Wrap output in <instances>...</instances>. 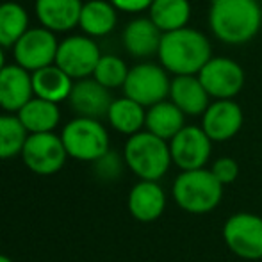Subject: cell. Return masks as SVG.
<instances>
[{
    "label": "cell",
    "mask_w": 262,
    "mask_h": 262,
    "mask_svg": "<svg viewBox=\"0 0 262 262\" xmlns=\"http://www.w3.org/2000/svg\"><path fill=\"white\" fill-rule=\"evenodd\" d=\"M243 111L234 100H216L202 118V128L210 141H228L243 127Z\"/></svg>",
    "instance_id": "cell-13"
},
{
    "label": "cell",
    "mask_w": 262,
    "mask_h": 262,
    "mask_svg": "<svg viewBox=\"0 0 262 262\" xmlns=\"http://www.w3.org/2000/svg\"><path fill=\"white\" fill-rule=\"evenodd\" d=\"M79 25L91 36L109 34L116 25L114 6L104 2V0H91V2L84 4Z\"/></svg>",
    "instance_id": "cell-25"
},
{
    "label": "cell",
    "mask_w": 262,
    "mask_h": 262,
    "mask_svg": "<svg viewBox=\"0 0 262 262\" xmlns=\"http://www.w3.org/2000/svg\"><path fill=\"white\" fill-rule=\"evenodd\" d=\"M93 164H95V173H97V177L100 180H105V182L120 179L121 173H123V166H127L123 159L118 156L116 152H111V150L104 157L95 161Z\"/></svg>",
    "instance_id": "cell-29"
},
{
    "label": "cell",
    "mask_w": 262,
    "mask_h": 262,
    "mask_svg": "<svg viewBox=\"0 0 262 262\" xmlns=\"http://www.w3.org/2000/svg\"><path fill=\"white\" fill-rule=\"evenodd\" d=\"M223 186L210 169L180 171L173 180L171 196L175 204L189 214H209L223 200Z\"/></svg>",
    "instance_id": "cell-4"
},
{
    "label": "cell",
    "mask_w": 262,
    "mask_h": 262,
    "mask_svg": "<svg viewBox=\"0 0 262 262\" xmlns=\"http://www.w3.org/2000/svg\"><path fill=\"white\" fill-rule=\"evenodd\" d=\"M100 57V50L93 39L72 36L59 45L55 64L70 79H82L90 73H95Z\"/></svg>",
    "instance_id": "cell-11"
},
{
    "label": "cell",
    "mask_w": 262,
    "mask_h": 262,
    "mask_svg": "<svg viewBox=\"0 0 262 262\" xmlns=\"http://www.w3.org/2000/svg\"><path fill=\"white\" fill-rule=\"evenodd\" d=\"M107 118H109L113 128H116L118 132L134 136L141 132V127H145L146 113L143 105L125 97L113 102L109 113H107Z\"/></svg>",
    "instance_id": "cell-24"
},
{
    "label": "cell",
    "mask_w": 262,
    "mask_h": 262,
    "mask_svg": "<svg viewBox=\"0 0 262 262\" xmlns=\"http://www.w3.org/2000/svg\"><path fill=\"white\" fill-rule=\"evenodd\" d=\"M210 54L209 39L202 32L187 27L162 34L159 47L161 64L177 77L200 73L212 59Z\"/></svg>",
    "instance_id": "cell-2"
},
{
    "label": "cell",
    "mask_w": 262,
    "mask_h": 262,
    "mask_svg": "<svg viewBox=\"0 0 262 262\" xmlns=\"http://www.w3.org/2000/svg\"><path fill=\"white\" fill-rule=\"evenodd\" d=\"M27 138V130L18 116H0V159L21 154Z\"/></svg>",
    "instance_id": "cell-27"
},
{
    "label": "cell",
    "mask_w": 262,
    "mask_h": 262,
    "mask_svg": "<svg viewBox=\"0 0 262 262\" xmlns=\"http://www.w3.org/2000/svg\"><path fill=\"white\" fill-rule=\"evenodd\" d=\"M162 34L150 18H138L123 31V45L128 54L136 57H148L159 54Z\"/></svg>",
    "instance_id": "cell-19"
},
{
    "label": "cell",
    "mask_w": 262,
    "mask_h": 262,
    "mask_svg": "<svg viewBox=\"0 0 262 262\" xmlns=\"http://www.w3.org/2000/svg\"><path fill=\"white\" fill-rule=\"evenodd\" d=\"M82 7L80 0H38L36 13L49 31H68L79 24Z\"/></svg>",
    "instance_id": "cell-18"
},
{
    "label": "cell",
    "mask_w": 262,
    "mask_h": 262,
    "mask_svg": "<svg viewBox=\"0 0 262 262\" xmlns=\"http://www.w3.org/2000/svg\"><path fill=\"white\" fill-rule=\"evenodd\" d=\"M171 161L180 171L202 169L209 162L212 154V141L196 125H186L175 138L169 141Z\"/></svg>",
    "instance_id": "cell-8"
},
{
    "label": "cell",
    "mask_w": 262,
    "mask_h": 262,
    "mask_svg": "<svg viewBox=\"0 0 262 262\" xmlns=\"http://www.w3.org/2000/svg\"><path fill=\"white\" fill-rule=\"evenodd\" d=\"M210 173L216 177V180L221 186H230L237 180L239 177V164L232 157H220L212 162L210 166Z\"/></svg>",
    "instance_id": "cell-30"
},
{
    "label": "cell",
    "mask_w": 262,
    "mask_h": 262,
    "mask_svg": "<svg viewBox=\"0 0 262 262\" xmlns=\"http://www.w3.org/2000/svg\"><path fill=\"white\" fill-rule=\"evenodd\" d=\"M116 9L127 11V13H138L154 4V0H111Z\"/></svg>",
    "instance_id": "cell-31"
},
{
    "label": "cell",
    "mask_w": 262,
    "mask_h": 262,
    "mask_svg": "<svg viewBox=\"0 0 262 262\" xmlns=\"http://www.w3.org/2000/svg\"><path fill=\"white\" fill-rule=\"evenodd\" d=\"M189 16L191 6L187 0H154L150 6V20L164 34L184 29Z\"/></svg>",
    "instance_id": "cell-23"
},
{
    "label": "cell",
    "mask_w": 262,
    "mask_h": 262,
    "mask_svg": "<svg viewBox=\"0 0 262 262\" xmlns=\"http://www.w3.org/2000/svg\"><path fill=\"white\" fill-rule=\"evenodd\" d=\"M169 98L184 114H189V116H200V114L204 116L210 105L207 91L194 75L175 77L169 88Z\"/></svg>",
    "instance_id": "cell-17"
},
{
    "label": "cell",
    "mask_w": 262,
    "mask_h": 262,
    "mask_svg": "<svg viewBox=\"0 0 262 262\" xmlns=\"http://www.w3.org/2000/svg\"><path fill=\"white\" fill-rule=\"evenodd\" d=\"M18 120L21 121L27 132L45 134V132H52L57 127L59 120H61V113H59L57 104L34 98L18 111Z\"/></svg>",
    "instance_id": "cell-22"
},
{
    "label": "cell",
    "mask_w": 262,
    "mask_h": 262,
    "mask_svg": "<svg viewBox=\"0 0 262 262\" xmlns=\"http://www.w3.org/2000/svg\"><path fill=\"white\" fill-rule=\"evenodd\" d=\"M66 154L79 161L95 162L109 152V134L104 125L91 118H75L62 128Z\"/></svg>",
    "instance_id": "cell-5"
},
{
    "label": "cell",
    "mask_w": 262,
    "mask_h": 262,
    "mask_svg": "<svg viewBox=\"0 0 262 262\" xmlns=\"http://www.w3.org/2000/svg\"><path fill=\"white\" fill-rule=\"evenodd\" d=\"M130 70L127 68L123 61L116 55H102L100 61L95 70V80L98 84H102L104 88H118L123 86L127 75Z\"/></svg>",
    "instance_id": "cell-28"
},
{
    "label": "cell",
    "mask_w": 262,
    "mask_h": 262,
    "mask_svg": "<svg viewBox=\"0 0 262 262\" xmlns=\"http://www.w3.org/2000/svg\"><path fill=\"white\" fill-rule=\"evenodd\" d=\"M171 80L166 72L156 64H138L128 72L123 84L125 97L143 107H154L169 95Z\"/></svg>",
    "instance_id": "cell-7"
},
{
    "label": "cell",
    "mask_w": 262,
    "mask_h": 262,
    "mask_svg": "<svg viewBox=\"0 0 262 262\" xmlns=\"http://www.w3.org/2000/svg\"><path fill=\"white\" fill-rule=\"evenodd\" d=\"M32 77L21 66H4L0 72V107L20 111L32 100Z\"/></svg>",
    "instance_id": "cell-16"
},
{
    "label": "cell",
    "mask_w": 262,
    "mask_h": 262,
    "mask_svg": "<svg viewBox=\"0 0 262 262\" xmlns=\"http://www.w3.org/2000/svg\"><path fill=\"white\" fill-rule=\"evenodd\" d=\"M0 262H13L9 259V257H6V255H0Z\"/></svg>",
    "instance_id": "cell-33"
},
{
    "label": "cell",
    "mask_w": 262,
    "mask_h": 262,
    "mask_svg": "<svg viewBox=\"0 0 262 262\" xmlns=\"http://www.w3.org/2000/svg\"><path fill=\"white\" fill-rule=\"evenodd\" d=\"M123 161L139 180L148 182H159L173 164L169 143L150 132H138L128 138Z\"/></svg>",
    "instance_id": "cell-3"
},
{
    "label": "cell",
    "mask_w": 262,
    "mask_h": 262,
    "mask_svg": "<svg viewBox=\"0 0 262 262\" xmlns=\"http://www.w3.org/2000/svg\"><path fill=\"white\" fill-rule=\"evenodd\" d=\"M32 90L38 95V98L57 104V102L64 100L66 97H70L73 86L72 79L61 68L47 66V68L34 72V75H32Z\"/></svg>",
    "instance_id": "cell-21"
},
{
    "label": "cell",
    "mask_w": 262,
    "mask_h": 262,
    "mask_svg": "<svg viewBox=\"0 0 262 262\" xmlns=\"http://www.w3.org/2000/svg\"><path fill=\"white\" fill-rule=\"evenodd\" d=\"M57 41L49 29H31L14 45V57L24 70L38 72L52 66L57 57Z\"/></svg>",
    "instance_id": "cell-12"
},
{
    "label": "cell",
    "mask_w": 262,
    "mask_h": 262,
    "mask_svg": "<svg viewBox=\"0 0 262 262\" xmlns=\"http://www.w3.org/2000/svg\"><path fill=\"white\" fill-rule=\"evenodd\" d=\"M168 198L159 182L139 180L128 193V212L132 217L141 223H152L157 221L164 214Z\"/></svg>",
    "instance_id": "cell-14"
},
{
    "label": "cell",
    "mask_w": 262,
    "mask_h": 262,
    "mask_svg": "<svg viewBox=\"0 0 262 262\" xmlns=\"http://www.w3.org/2000/svg\"><path fill=\"white\" fill-rule=\"evenodd\" d=\"M113 102L109 90L98 84L97 80H80L70 93V104L75 113L80 114V118L98 120L102 116H107Z\"/></svg>",
    "instance_id": "cell-15"
},
{
    "label": "cell",
    "mask_w": 262,
    "mask_h": 262,
    "mask_svg": "<svg viewBox=\"0 0 262 262\" xmlns=\"http://www.w3.org/2000/svg\"><path fill=\"white\" fill-rule=\"evenodd\" d=\"M198 80L209 97L217 100H232L245 84V72L235 61L227 57H212L198 73Z\"/></svg>",
    "instance_id": "cell-10"
},
{
    "label": "cell",
    "mask_w": 262,
    "mask_h": 262,
    "mask_svg": "<svg viewBox=\"0 0 262 262\" xmlns=\"http://www.w3.org/2000/svg\"><path fill=\"white\" fill-rule=\"evenodd\" d=\"M145 127L146 132H150V134L157 136L164 141H171L186 127V114L173 102L164 100L148 109Z\"/></svg>",
    "instance_id": "cell-20"
},
{
    "label": "cell",
    "mask_w": 262,
    "mask_h": 262,
    "mask_svg": "<svg viewBox=\"0 0 262 262\" xmlns=\"http://www.w3.org/2000/svg\"><path fill=\"white\" fill-rule=\"evenodd\" d=\"M209 24L217 39L241 45L259 32L262 11L257 0H212Z\"/></svg>",
    "instance_id": "cell-1"
},
{
    "label": "cell",
    "mask_w": 262,
    "mask_h": 262,
    "mask_svg": "<svg viewBox=\"0 0 262 262\" xmlns=\"http://www.w3.org/2000/svg\"><path fill=\"white\" fill-rule=\"evenodd\" d=\"M223 241L234 255L245 260L262 259V217L253 212H235L223 225Z\"/></svg>",
    "instance_id": "cell-6"
},
{
    "label": "cell",
    "mask_w": 262,
    "mask_h": 262,
    "mask_svg": "<svg viewBox=\"0 0 262 262\" xmlns=\"http://www.w3.org/2000/svg\"><path fill=\"white\" fill-rule=\"evenodd\" d=\"M29 18L20 4L6 2L0 6V47L16 45L27 32Z\"/></svg>",
    "instance_id": "cell-26"
},
{
    "label": "cell",
    "mask_w": 262,
    "mask_h": 262,
    "mask_svg": "<svg viewBox=\"0 0 262 262\" xmlns=\"http://www.w3.org/2000/svg\"><path fill=\"white\" fill-rule=\"evenodd\" d=\"M4 70V52H2V47H0V72Z\"/></svg>",
    "instance_id": "cell-32"
},
{
    "label": "cell",
    "mask_w": 262,
    "mask_h": 262,
    "mask_svg": "<svg viewBox=\"0 0 262 262\" xmlns=\"http://www.w3.org/2000/svg\"><path fill=\"white\" fill-rule=\"evenodd\" d=\"M66 148L62 139L52 132L45 134H31L21 150L24 162L31 171L38 175H54L64 166Z\"/></svg>",
    "instance_id": "cell-9"
}]
</instances>
